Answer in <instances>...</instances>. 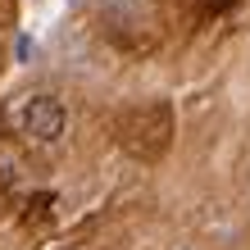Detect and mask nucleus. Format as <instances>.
Returning a JSON list of instances; mask_svg holds the SVG:
<instances>
[{"instance_id":"f257e3e1","label":"nucleus","mask_w":250,"mask_h":250,"mask_svg":"<svg viewBox=\"0 0 250 250\" xmlns=\"http://www.w3.org/2000/svg\"><path fill=\"white\" fill-rule=\"evenodd\" d=\"M64 127H68V114H64V105L55 96H32L23 105V132L32 141H41V146H50V141H60L64 137Z\"/></svg>"},{"instance_id":"7ed1b4c3","label":"nucleus","mask_w":250,"mask_h":250,"mask_svg":"<svg viewBox=\"0 0 250 250\" xmlns=\"http://www.w3.org/2000/svg\"><path fill=\"white\" fill-rule=\"evenodd\" d=\"M182 250H196V246H182Z\"/></svg>"},{"instance_id":"f03ea898","label":"nucleus","mask_w":250,"mask_h":250,"mask_svg":"<svg viewBox=\"0 0 250 250\" xmlns=\"http://www.w3.org/2000/svg\"><path fill=\"white\" fill-rule=\"evenodd\" d=\"M132 127H137V132H127L132 150L141 155V141H150V155H159V150H164V141H168V109H164V105L141 109L137 119H132Z\"/></svg>"}]
</instances>
